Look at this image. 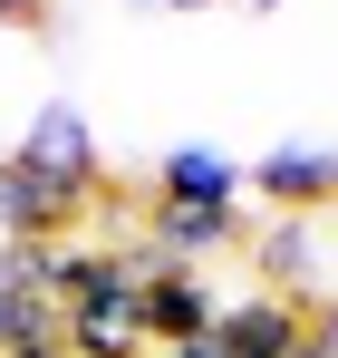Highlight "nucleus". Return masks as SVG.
Here are the masks:
<instances>
[{
  "label": "nucleus",
  "instance_id": "nucleus-12",
  "mask_svg": "<svg viewBox=\"0 0 338 358\" xmlns=\"http://www.w3.org/2000/svg\"><path fill=\"white\" fill-rule=\"evenodd\" d=\"M0 358H68L58 339H29V349H0Z\"/></svg>",
  "mask_w": 338,
  "mask_h": 358
},
{
  "label": "nucleus",
  "instance_id": "nucleus-1",
  "mask_svg": "<svg viewBox=\"0 0 338 358\" xmlns=\"http://www.w3.org/2000/svg\"><path fill=\"white\" fill-rule=\"evenodd\" d=\"M58 349H68V358H145V329H135V271H126V252H107L87 291L58 300Z\"/></svg>",
  "mask_w": 338,
  "mask_h": 358
},
{
  "label": "nucleus",
  "instance_id": "nucleus-8",
  "mask_svg": "<svg viewBox=\"0 0 338 358\" xmlns=\"http://www.w3.org/2000/svg\"><path fill=\"white\" fill-rule=\"evenodd\" d=\"M29 339H58V310L29 291H0V349H29Z\"/></svg>",
  "mask_w": 338,
  "mask_h": 358
},
{
  "label": "nucleus",
  "instance_id": "nucleus-13",
  "mask_svg": "<svg viewBox=\"0 0 338 358\" xmlns=\"http://www.w3.org/2000/svg\"><path fill=\"white\" fill-rule=\"evenodd\" d=\"M135 10H203V0H135Z\"/></svg>",
  "mask_w": 338,
  "mask_h": 358
},
{
  "label": "nucleus",
  "instance_id": "nucleus-11",
  "mask_svg": "<svg viewBox=\"0 0 338 358\" xmlns=\"http://www.w3.org/2000/svg\"><path fill=\"white\" fill-rule=\"evenodd\" d=\"M145 358H213V339H184V349H145Z\"/></svg>",
  "mask_w": 338,
  "mask_h": 358
},
{
  "label": "nucleus",
  "instance_id": "nucleus-14",
  "mask_svg": "<svg viewBox=\"0 0 338 358\" xmlns=\"http://www.w3.org/2000/svg\"><path fill=\"white\" fill-rule=\"evenodd\" d=\"M251 10H281V0H251Z\"/></svg>",
  "mask_w": 338,
  "mask_h": 358
},
{
  "label": "nucleus",
  "instance_id": "nucleus-10",
  "mask_svg": "<svg viewBox=\"0 0 338 358\" xmlns=\"http://www.w3.org/2000/svg\"><path fill=\"white\" fill-rule=\"evenodd\" d=\"M0 29H49V0H0Z\"/></svg>",
  "mask_w": 338,
  "mask_h": 358
},
{
  "label": "nucleus",
  "instance_id": "nucleus-3",
  "mask_svg": "<svg viewBox=\"0 0 338 358\" xmlns=\"http://www.w3.org/2000/svg\"><path fill=\"white\" fill-rule=\"evenodd\" d=\"M10 155H20V165H29V175H49L58 194H87V203H97V194H107V165H97V126L78 117V107H68V97H49V107H39V117L20 126V145H10Z\"/></svg>",
  "mask_w": 338,
  "mask_h": 358
},
{
  "label": "nucleus",
  "instance_id": "nucleus-4",
  "mask_svg": "<svg viewBox=\"0 0 338 358\" xmlns=\"http://www.w3.org/2000/svg\"><path fill=\"white\" fill-rule=\"evenodd\" d=\"M213 310H223V291H213L203 271H145V281H135V329H145V349L213 339Z\"/></svg>",
  "mask_w": 338,
  "mask_h": 358
},
{
  "label": "nucleus",
  "instance_id": "nucleus-7",
  "mask_svg": "<svg viewBox=\"0 0 338 358\" xmlns=\"http://www.w3.org/2000/svg\"><path fill=\"white\" fill-rule=\"evenodd\" d=\"M155 203H242V165L223 145H165L155 155Z\"/></svg>",
  "mask_w": 338,
  "mask_h": 358
},
{
  "label": "nucleus",
  "instance_id": "nucleus-9",
  "mask_svg": "<svg viewBox=\"0 0 338 358\" xmlns=\"http://www.w3.org/2000/svg\"><path fill=\"white\" fill-rule=\"evenodd\" d=\"M290 358H338V300H309L300 310V349Z\"/></svg>",
  "mask_w": 338,
  "mask_h": 358
},
{
  "label": "nucleus",
  "instance_id": "nucleus-5",
  "mask_svg": "<svg viewBox=\"0 0 338 358\" xmlns=\"http://www.w3.org/2000/svg\"><path fill=\"white\" fill-rule=\"evenodd\" d=\"M242 194H261L271 213H329L338 203V145H271L261 165H242Z\"/></svg>",
  "mask_w": 338,
  "mask_h": 358
},
{
  "label": "nucleus",
  "instance_id": "nucleus-2",
  "mask_svg": "<svg viewBox=\"0 0 338 358\" xmlns=\"http://www.w3.org/2000/svg\"><path fill=\"white\" fill-rule=\"evenodd\" d=\"M251 271H261V291H281V300H338L329 281V213H271L261 233H251Z\"/></svg>",
  "mask_w": 338,
  "mask_h": 358
},
{
  "label": "nucleus",
  "instance_id": "nucleus-6",
  "mask_svg": "<svg viewBox=\"0 0 338 358\" xmlns=\"http://www.w3.org/2000/svg\"><path fill=\"white\" fill-rule=\"evenodd\" d=\"M300 349V300L281 291H223V310H213V358H290Z\"/></svg>",
  "mask_w": 338,
  "mask_h": 358
}]
</instances>
